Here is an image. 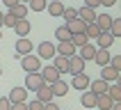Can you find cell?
<instances>
[{
    "instance_id": "1",
    "label": "cell",
    "mask_w": 121,
    "mask_h": 110,
    "mask_svg": "<svg viewBox=\"0 0 121 110\" xmlns=\"http://www.w3.org/2000/svg\"><path fill=\"white\" fill-rule=\"evenodd\" d=\"M21 67H23V71H25V73H37V71L41 69V60L37 57V55L27 53V55H23V60H21Z\"/></svg>"
},
{
    "instance_id": "2",
    "label": "cell",
    "mask_w": 121,
    "mask_h": 110,
    "mask_svg": "<svg viewBox=\"0 0 121 110\" xmlns=\"http://www.w3.org/2000/svg\"><path fill=\"white\" fill-rule=\"evenodd\" d=\"M39 73H41V78H43V85H53V82H57V80L62 78V73L53 67V64H48V67L39 69Z\"/></svg>"
},
{
    "instance_id": "3",
    "label": "cell",
    "mask_w": 121,
    "mask_h": 110,
    "mask_svg": "<svg viewBox=\"0 0 121 110\" xmlns=\"http://www.w3.org/2000/svg\"><path fill=\"white\" fill-rule=\"evenodd\" d=\"M37 57L39 60H50V57H55L57 55V50H55V44H50V41H41L39 46H37Z\"/></svg>"
},
{
    "instance_id": "4",
    "label": "cell",
    "mask_w": 121,
    "mask_h": 110,
    "mask_svg": "<svg viewBox=\"0 0 121 110\" xmlns=\"http://www.w3.org/2000/svg\"><path fill=\"white\" fill-rule=\"evenodd\" d=\"M85 67H87V62L82 60L78 53L69 57V73H73V76L75 73H85Z\"/></svg>"
},
{
    "instance_id": "5",
    "label": "cell",
    "mask_w": 121,
    "mask_h": 110,
    "mask_svg": "<svg viewBox=\"0 0 121 110\" xmlns=\"http://www.w3.org/2000/svg\"><path fill=\"white\" fill-rule=\"evenodd\" d=\"M41 85H43V78H41V73L37 71V73H27L25 76V85H23V87H25L27 92H37Z\"/></svg>"
},
{
    "instance_id": "6",
    "label": "cell",
    "mask_w": 121,
    "mask_h": 110,
    "mask_svg": "<svg viewBox=\"0 0 121 110\" xmlns=\"http://www.w3.org/2000/svg\"><path fill=\"white\" fill-rule=\"evenodd\" d=\"M119 76H121V71L112 69L110 64H108V67H101V80H105V82H119Z\"/></svg>"
},
{
    "instance_id": "7",
    "label": "cell",
    "mask_w": 121,
    "mask_h": 110,
    "mask_svg": "<svg viewBox=\"0 0 121 110\" xmlns=\"http://www.w3.org/2000/svg\"><path fill=\"white\" fill-rule=\"evenodd\" d=\"M75 53L80 55V57H82L85 62H89V60H94V55H96V44L87 41V44H85V46H80L78 50H75Z\"/></svg>"
},
{
    "instance_id": "8",
    "label": "cell",
    "mask_w": 121,
    "mask_h": 110,
    "mask_svg": "<svg viewBox=\"0 0 121 110\" xmlns=\"http://www.w3.org/2000/svg\"><path fill=\"white\" fill-rule=\"evenodd\" d=\"M89 82H91L89 73H75L73 80H71V87H75V89H89Z\"/></svg>"
},
{
    "instance_id": "9",
    "label": "cell",
    "mask_w": 121,
    "mask_h": 110,
    "mask_svg": "<svg viewBox=\"0 0 121 110\" xmlns=\"http://www.w3.org/2000/svg\"><path fill=\"white\" fill-rule=\"evenodd\" d=\"M9 103H25V99H27V89L25 87H14L12 92H9Z\"/></svg>"
},
{
    "instance_id": "10",
    "label": "cell",
    "mask_w": 121,
    "mask_h": 110,
    "mask_svg": "<svg viewBox=\"0 0 121 110\" xmlns=\"http://www.w3.org/2000/svg\"><path fill=\"white\" fill-rule=\"evenodd\" d=\"M110 48H96V55H94V62L98 67H108L110 64Z\"/></svg>"
},
{
    "instance_id": "11",
    "label": "cell",
    "mask_w": 121,
    "mask_h": 110,
    "mask_svg": "<svg viewBox=\"0 0 121 110\" xmlns=\"http://www.w3.org/2000/svg\"><path fill=\"white\" fill-rule=\"evenodd\" d=\"M55 50H57V55H62V57H71V55H75V46L71 44V41H60V44L55 46Z\"/></svg>"
},
{
    "instance_id": "12",
    "label": "cell",
    "mask_w": 121,
    "mask_h": 110,
    "mask_svg": "<svg viewBox=\"0 0 121 110\" xmlns=\"http://www.w3.org/2000/svg\"><path fill=\"white\" fill-rule=\"evenodd\" d=\"M12 30L18 34V37H27L30 30H32V25H30V21H27V18H18V21H16V25H14Z\"/></svg>"
},
{
    "instance_id": "13",
    "label": "cell",
    "mask_w": 121,
    "mask_h": 110,
    "mask_svg": "<svg viewBox=\"0 0 121 110\" xmlns=\"http://www.w3.org/2000/svg\"><path fill=\"white\" fill-rule=\"evenodd\" d=\"M94 23L98 25V30H101V32H110V25H112V16H108V14H96Z\"/></svg>"
},
{
    "instance_id": "14",
    "label": "cell",
    "mask_w": 121,
    "mask_h": 110,
    "mask_svg": "<svg viewBox=\"0 0 121 110\" xmlns=\"http://www.w3.org/2000/svg\"><path fill=\"white\" fill-rule=\"evenodd\" d=\"M108 89H110V82L101 80V78L89 82V92H94V94H108Z\"/></svg>"
},
{
    "instance_id": "15",
    "label": "cell",
    "mask_w": 121,
    "mask_h": 110,
    "mask_svg": "<svg viewBox=\"0 0 121 110\" xmlns=\"http://www.w3.org/2000/svg\"><path fill=\"white\" fill-rule=\"evenodd\" d=\"M37 101H41V103H50L53 101V89H50V85H41V87L37 89Z\"/></svg>"
},
{
    "instance_id": "16",
    "label": "cell",
    "mask_w": 121,
    "mask_h": 110,
    "mask_svg": "<svg viewBox=\"0 0 121 110\" xmlns=\"http://www.w3.org/2000/svg\"><path fill=\"white\" fill-rule=\"evenodd\" d=\"M78 18H80L82 23H94L96 9H91V7H80V9H78Z\"/></svg>"
},
{
    "instance_id": "17",
    "label": "cell",
    "mask_w": 121,
    "mask_h": 110,
    "mask_svg": "<svg viewBox=\"0 0 121 110\" xmlns=\"http://www.w3.org/2000/svg\"><path fill=\"white\" fill-rule=\"evenodd\" d=\"M16 53H18V55L32 53V41L27 39V37H18V41H16Z\"/></svg>"
},
{
    "instance_id": "18",
    "label": "cell",
    "mask_w": 121,
    "mask_h": 110,
    "mask_svg": "<svg viewBox=\"0 0 121 110\" xmlns=\"http://www.w3.org/2000/svg\"><path fill=\"white\" fill-rule=\"evenodd\" d=\"M114 41H117V39H114L110 32H101L98 37H96V48H110Z\"/></svg>"
},
{
    "instance_id": "19",
    "label": "cell",
    "mask_w": 121,
    "mask_h": 110,
    "mask_svg": "<svg viewBox=\"0 0 121 110\" xmlns=\"http://www.w3.org/2000/svg\"><path fill=\"white\" fill-rule=\"evenodd\" d=\"M46 9L50 12V16L60 18L62 12H64V2H62V0H53V2H48V5H46Z\"/></svg>"
},
{
    "instance_id": "20",
    "label": "cell",
    "mask_w": 121,
    "mask_h": 110,
    "mask_svg": "<svg viewBox=\"0 0 121 110\" xmlns=\"http://www.w3.org/2000/svg\"><path fill=\"white\" fill-rule=\"evenodd\" d=\"M53 67L60 71V73H69V57H62V55H55L53 57Z\"/></svg>"
},
{
    "instance_id": "21",
    "label": "cell",
    "mask_w": 121,
    "mask_h": 110,
    "mask_svg": "<svg viewBox=\"0 0 121 110\" xmlns=\"http://www.w3.org/2000/svg\"><path fill=\"white\" fill-rule=\"evenodd\" d=\"M50 89H53V96H66V94H69V85L62 80V78H60L57 82H53Z\"/></svg>"
},
{
    "instance_id": "22",
    "label": "cell",
    "mask_w": 121,
    "mask_h": 110,
    "mask_svg": "<svg viewBox=\"0 0 121 110\" xmlns=\"http://www.w3.org/2000/svg\"><path fill=\"white\" fill-rule=\"evenodd\" d=\"M112 103H114V101H112L108 94H96V108H98V110H110Z\"/></svg>"
},
{
    "instance_id": "23",
    "label": "cell",
    "mask_w": 121,
    "mask_h": 110,
    "mask_svg": "<svg viewBox=\"0 0 121 110\" xmlns=\"http://www.w3.org/2000/svg\"><path fill=\"white\" fill-rule=\"evenodd\" d=\"M9 12H12L16 18H27V12H30V9H27V5H25V2H16V5L9 9Z\"/></svg>"
},
{
    "instance_id": "24",
    "label": "cell",
    "mask_w": 121,
    "mask_h": 110,
    "mask_svg": "<svg viewBox=\"0 0 121 110\" xmlns=\"http://www.w3.org/2000/svg\"><path fill=\"white\" fill-rule=\"evenodd\" d=\"M85 25H87V23H82L80 18H73V21H69V23H66V28L71 30V34H80V32H85Z\"/></svg>"
},
{
    "instance_id": "25",
    "label": "cell",
    "mask_w": 121,
    "mask_h": 110,
    "mask_svg": "<svg viewBox=\"0 0 121 110\" xmlns=\"http://www.w3.org/2000/svg\"><path fill=\"white\" fill-rule=\"evenodd\" d=\"M80 103L85 105V108H96V94H94V92H89V89H85Z\"/></svg>"
},
{
    "instance_id": "26",
    "label": "cell",
    "mask_w": 121,
    "mask_h": 110,
    "mask_svg": "<svg viewBox=\"0 0 121 110\" xmlns=\"http://www.w3.org/2000/svg\"><path fill=\"white\" fill-rule=\"evenodd\" d=\"M85 37H87V39H96V37H98V34H101V30H98V25H96V23H87V25H85Z\"/></svg>"
},
{
    "instance_id": "27",
    "label": "cell",
    "mask_w": 121,
    "mask_h": 110,
    "mask_svg": "<svg viewBox=\"0 0 121 110\" xmlns=\"http://www.w3.org/2000/svg\"><path fill=\"white\" fill-rule=\"evenodd\" d=\"M108 96L112 99V101H121V85H119V82H110Z\"/></svg>"
},
{
    "instance_id": "28",
    "label": "cell",
    "mask_w": 121,
    "mask_h": 110,
    "mask_svg": "<svg viewBox=\"0 0 121 110\" xmlns=\"http://www.w3.org/2000/svg\"><path fill=\"white\" fill-rule=\"evenodd\" d=\"M55 37H57V41H69L71 39V30H69L66 25H60L55 30Z\"/></svg>"
},
{
    "instance_id": "29",
    "label": "cell",
    "mask_w": 121,
    "mask_h": 110,
    "mask_svg": "<svg viewBox=\"0 0 121 110\" xmlns=\"http://www.w3.org/2000/svg\"><path fill=\"white\" fill-rule=\"evenodd\" d=\"M48 5V0H30L27 2V9H32V12H43Z\"/></svg>"
},
{
    "instance_id": "30",
    "label": "cell",
    "mask_w": 121,
    "mask_h": 110,
    "mask_svg": "<svg viewBox=\"0 0 121 110\" xmlns=\"http://www.w3.org/2000/svg\"><path fill=\"white\" fill-rule=\"evenodd\" d=\"M69 41H71V44H73V46H75V50H78V48H80V46H85V44H87V37H85V34H71V39H69Z\"/></svg>"
},
{
    "instance_id": "31",
    "label": "cell",
    "mask_w": 121,
    "mask_h": 110,
    "mask_svg": "<svg viewBox=\"0 0 121 110\" xmlns=\"http://www.w3.org/2000/svg\"><path fill=\"white\" fill-rule=\"evenodd\" d=\"M62 18L66 21H73V18H78V9H73V7H64V12H62Z\"/></svg>"
},
{
    "instance_id": "32",
    "label": "cell",
    "mask_w": 121,
    "mask_h": 110,
    "mask_svg": "<svg viewBox=\"0 0 121 110\" xmlns=\"http://www.w3.org/2000/svg\"><path fill=\"white\" fill-rule=\"evenodd\" d=\"M110 34H112V37H121V21L119 18H112V25H110Z\"/></svg>"
},
{
    "instance_id": "33",
    "label": "cell",
    "mask_w": 121,
    "mask_h": 110,
    "mask_svg": "<svg viewBox=\"0 0 121 110\" xmlns=\"http://www.w3.org/2000/svg\"><path fill=\"white\" fill-rule=\"evenodd\" d=\"M16 21H18V18H16V16H14L12 12L2 14V25H7V28H14V25H16Z\"/></svg>"
},
{
    "instance_id": "34",
    "label": "cell",
    "mask_w": 121,
    "mask_h": 110,
    "mask_svg": "<svg viewBox=\"0 0 121 110\" xmlns=\"http://www.w3.org/2000/svg\"><path fill=\"white\" fill-rule=\"evenodd\" d=\"M110 67L117 69V71H121V57L119 55H110Z\"/></svg>"
},
{
    "instance_id": "35",
    "label": "cell",
    "mask_w": 121,
    "mask_h": 110,
    "mask_svg": "<svg viewBox=\"0 0 121 110\" xmlns=\"http://www.w3.org/2000/svg\"><path fill=\"white\" fill-rule=\"evenodd\" d=\"M27 110H43V103H41V101H37V99H34L32 103H27Z\"/></svg>"
},
{
    "instance_id": "36",
    "label": "cell",
    "mask_w": 121,
    "mask_h": 110,
    "mask_svg": "<svg viewBox=\"0 0 121 110\" xmlns=\"http://www.w3.org/2000/svg\"><path fill=\"white\" fill-rule=\"evenodd\" d=\"M9 105H12V103H9V99H7V96H2V99H0V110H9Z\"/></svg>"
},
{
    "instance_id": "37",
    "label": "cell",
    "mask_w": 121,
    "mask_h": 110,
    "mask_svg": "<svg viewBox=\"0 0 121 110\" xmlns=\"http://www.w3.org/2000/svg\"><path fill=\"white\" fill-rule=\"evenodd\" d=\"M85 7H91V9H96V7H101V0H85Z\"/></svg>"
},
{
    "instance_id": "38",
    "label": "cell",
    "mask_w": 121,
    "mask_h": 110,
    "mask_svg": "<svg viewBox=\"0 0 121 110\" xmlns=\"http://www.w3.org/2000/svg\"><path fill=\"white\" fill-rule=\"evenodd\" d=\"M9 110H27V103H12Z\"/></svg>"
},
{
    "instance_id": "39",
    "label": "cell",
    "mask_w": 121,
    "mask_h": 110,
    "mask_svg": "<svg viewBox=\"0 0 121 110\" xmlns=\"http://www.w3.org/2000/svg\"><path fill=\"white\" fill-rule=\"evenodd\" d=\"M43 110H62V108L57 105V103H53V101H50V103H43Z\"/></svg>"
},
{
    "instance_id": "40",
    "label": "cell",
    "mask_w": 121,
    "mask_h": 110,
    "mask_svg": "<svg viewBox=\"0 0 121 110\" xmlns=\"http://www.w3.org/2000/svg\"><path fill=\"white\" fill-rule=\"evenodd\" d=\"M101 5L103 7H112V5H117V0H101Z\"/></svg>"
},
{
    "instance_id": "41",
    "label": "cell",
    "mask_w": 121,
    "mask_h": 110,
    "mask_svg": "<svg viewBox=\"0 0 121 110\" xmlns=\"http://www.w3.org/2000/svg\"><path fill=\"white\" fill-rule=\"evenodd\" d=\"M2 2H5V5H7V7H9V9H12V7H14V5H16V2H18V0H2Z\"/></svg>"
},
{
    "instance_id": "42",
    "label": "cell",
    "mask_w": 121,
    "mask_h": 110,
    "mask_svg": "<svg viewBox=\"0 0 121 110\" xmlns=\"http://www.w3.org/2000/svg\"><path fill=\"white\" fill-rule=\"evenodd\" d=\"M0 28H2V12H0Z\"/></svg>"
},
{
    "instance_id": "43",
    "label": "cell",
    "mask_w": 121,
    "mask_h": 110,
    "mask_svg": "<svg viewBox=\"0 0 121 110\" xmlns=\"http://www.w3.org/2000/svg\"><path fill=\"white\" fill-rule=\"evenodd\" d=\"M18 2H30V0H18Z\"/></svg>"
},
{
    "instance_id": "44",
    "label": "cell",
    "mask_w": 121,
    "mask_h": 110,
    "mask_svg": "<svg viewBox=\"0 0 121 110\" xmlns=\"http://www.w3.org/2000/svg\"><path fill=\"white\" fill-rule=\"evenodd\" d=\"M0 39H2V32H0Z\"/></svg>"
},
{
    "instance_id": "45",
    "label": "cell",
    "mask_w": 121,
    "mask_h": 110,
    "mask_svg": "<svg viewBox=\"0 0 121 110\" xmlns=\"http://www.w3.org/2000/svg\"><path fill=\"white\" fill-rule=\"evenodd\" d=\"M48 2H53V0H48Z\"/></svg>"
},
{
    "instance_id": "46",
    "label": "cell",
    "mask_w": 121,
    "mask_h": 110,
    "mask_svg": "<svg viewBox=\"0 0 121 110\" xmlns=\"http://www.w3.org/2000/svg\"><path fill=\"white\" fill-rule=\"evenodd\" d=\"M0 73H2V69H0Z\"/></svg>"
}]
</instances>
